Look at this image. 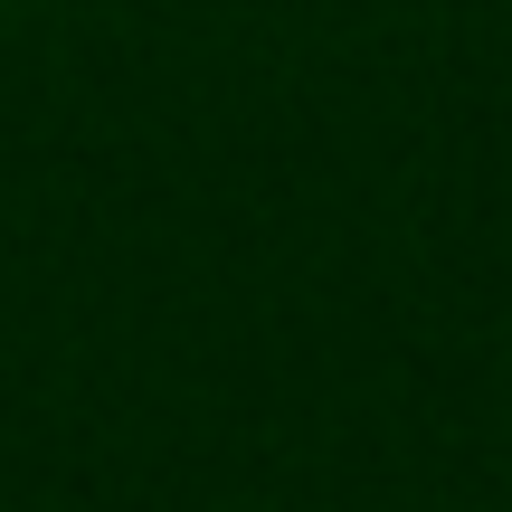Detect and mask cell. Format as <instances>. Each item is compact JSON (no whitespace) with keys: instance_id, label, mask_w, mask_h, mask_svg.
Segmentation results:
<instances>
[]
</instances>
